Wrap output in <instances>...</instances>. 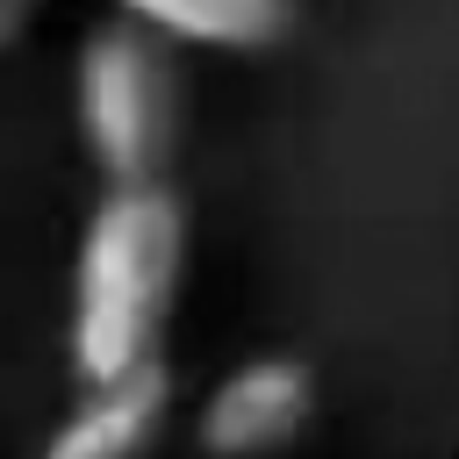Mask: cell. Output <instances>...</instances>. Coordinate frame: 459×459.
<instances>
[{"mask_svg":"<svg viewBox=\"0 0 459 459\" xmlns=\"http://www.w3.org/2000/svg\"><path fill=\"white\" fill-rule=\"evenodd\" d=\"M165 409H172V366L151 359V366L108 373V380H79L72 416L50 423L43 445L57 459H122V452H143L165 430Z\"/></svg>","mask_w":459,"mask_h":459,"instance_id":"277c9868","label":"cell"},{"mask_svg":"<svg viewBox=\"0 0 459 459\" xmlns=\"http://www.w3.org/2000/svg\"><path fill=\"white\" fill-rule=\"evenodd\" d=\"M186 244L194 230L172 179L100 186L72 251V301H65L72 380H108V373L165 359V337L186 294Z\"/></svg>","mask_w":459,"mask_h":459,"instance_id":"6da1fadb","label":"cell"},{"mask_svg":"<svg viewBox=\"0 0 459 459\" xmlns=\"http://www.w3.org/2000/svg\"><path fill=\"white\" fill-rule=\"evenodd\" d=\"M108 7L172 36L179 50H230V57L273 50L301 22V0H108Z\"/></svg>","mask_w":459,"mask_h":459,"instance_id":"5b68a950","label":"cell"},{"mask_svg":"<svg viewBox=\"0 0 459 459\" xmlns=\"http://www.w3.org/2000/svg\"><path fill=\"white\" fill-rule=\"evenodd\" d=\"M72 108H79V143L100 172L115 179H165L186 136V72L179 43L115 14L79 43L72 72Z\"/></svg>","mask_w":459,"mask_h":459,"instance_id":"7a4b0ae2","label":"cell"},{"mask_svg":"<svg viewBox=\"0 0 459 459\" xmlns=\"http://www.w3.org/2000/svg\"><path fill=\"white\" fill-rule=\"evenodd\" d=\"M50 0H0V50H14L22 36H29V22L43 14Z\"/></svg>","mask_w":459,"mask_h":459,"instance_id":"8992f818","label":"cell"},{"mask_svg":"<svg viewBox=\"0 0 459 459\" xmlns=\"http://www.w3.org/2000/svg\"><path fill=\"white\" fill-rule=\"evenodd\" d=\"M316 416V373L294 351H265L230 366L201 409H194V445L201 452H280L308 430Z\"/></svg>","mask_w":459,"mask_h":459,"instance_id":"3957f363","label":"cell"}]
</instances>
